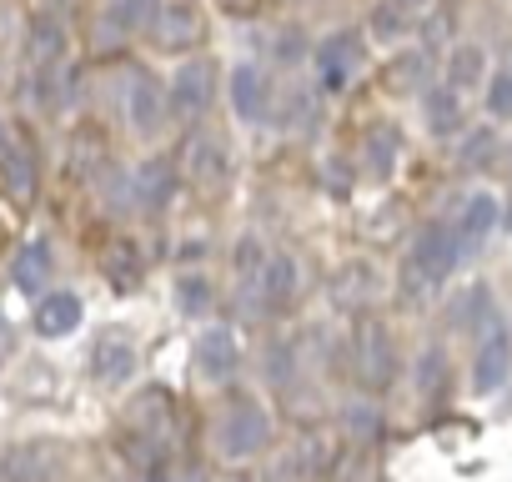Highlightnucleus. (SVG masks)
I'll return each instance as SVG.
<instances>
[{
    "mask_svg": "<svg viewBox=\"0 0 512 482\" xmlns=\"http://www.w3.org/2000/svg\"><path fill=\"white\" fill-rule=\"evenodd\" d=\"M412 382H417V397L422 402H442L447 387H452V362H447V347L442 342H427L412 362Z\"/></svg>",
    "mask_w": 512,
    "mask_h": 482,
    "instance_id": "31",
    "label": "nucleus"
},
{
    "mask_svg": "<svg viewBox=\"0 0 512 482\" xmlns=\"http://www.w3.org/2000/svg\"><path fill=\"white\" fill-rule=\"evenodd\" d=\"M322 86L312 81V86H287V91H277V101H272V121L282 126V131H312L317 121H322V96H317Z\"/></svg>",
    "mask_w": 512,
    "mask_h": 482,
    "instance_id": "28",
    "label": "nucleus"
},
{
    "mask_svg": "<svg viewBox=\"0 0 512 482\" xmlns=\"http://www.w3.org/2000/svg\"><path fill=\"white\" fill-rule=\"evenodd\" d=\"M71 161H66V171L76 176V181H96L116 156H111V146H106V136L96 131V126H81L76 136H71V151H66Z\"/></svg>",
    "mask_w": 512,
    "mask_h": 482,
    "instance_id": "30",
    "label": "nucleus"
},
{
    "mask_svg": "<svg viewBox=\"0 0 512 482\" xmlns=\"http://www.w3.org/2000/svg\"><path fill=\"white\" fill-rule=\"evenodd\" d=\"M497 156H502V141H497L492 126H477V131H462L457 136V166L462 171H492Z\"/></svg>",
    "mask_w": 512,
    "mask_h": 482,
    "instance_id": "37",
    "label": "nucleus"
},
{
    "mask_svg": "<svg viewBox=\"0 0 512 482\" xmlns=\"http://www.w3.org/2000/svg\"><path fill=\"white\" fill-rule=\"evenodd\" d=\"M497 226H502V206H497V196H492V191H472V196L462 201L457 221H452V231H457V241H462V257L477 252Z\"/></svg>",
    "mask_w": 512,
    "mask_h": 482,
    "instance_id": "24",
    "label": "nucleus"
},
{
    "mask_svg": "<svg viewBox=\"0 0 512 482\" xmlns=\"http://www.w3.org/2000/svg\"><path fill=\"white\" fill-rule=\"evenodd\" d=\"M262 377H267V387H272L277 397H282L287 387H297V382L307 377L302 342H297V337H287V332L267 337V347H262Z\"/></svg>",
    "mask_w": 512,
    "mask_h": 482,
    "instance_id": "26",
    "label": "nucleus"
},
{
    "mask_svg": "<svg viewBox=\"0 0 512 482\" xmlns=\"http://www.w3.org/2000/svg\"><path fill=\"white\" fill-rule=\"evenodd\" d=\"M211 307H216L211 282H206L201 272H181V277H176V312H181V317H191V322H206V317H211Z\"/></svg>",
    "mask_w": 512,
    "mask_h": 482,
    "instance_id": "38",
    "label": "nucleus"
},
{
    "mask_svg": "<svg viewBox=\"0 0 512 482\" xmlns=\"http://www.w3.org/2000/svg\"><path fill=\"white\" fill-rule=\"evenodd\" d=\"M146 36H151L161 51H171V56L191 51V46L201 41V0H156Z\"/></svg>",
    "mask_w": 512,
    "mask_h": 482,
    "instance_id": "13",
    "label": "nucleus"
},
{
    "mask_svg": "<svg viewBox=\"0 0 512 482\" xmlns=\"http://www.w3.org/2000/svg\"><path fill=\"white\" fill-rule=\"evenodd\" d=\"M312 71H317V86L322 91H347L362 71V31H332L327 41H317L312 51Z\"/></svg>",
    "mask_w": 512,
    "mask_h": 482,
    "instance_id": "8",
    "label": "nucleus"
},
{
    "mask_svg": "<svg viewBox=\"0 0 512 482\" xmlns=\"http://www.w3.org/2000/svg\"><path fill=\"white\" fill-rule=\"evenodd\" d=\"M101 277L116 292H136L146 282V252L136 247L131 236H111L106 247H101Z\"/></svg>",
    "mask_w": 512,
    "mask_h": 482,
    "instance_id": "27",
    "label": "nucleus"
},
{
    "mask_svg": "<svg viewBox=\"0 0 512 482\" xmlns=\"http://www.w3.org/2000/svg\"><path fill=\"white\" fill-rule=\"evenodd\" d=\"M151 6L156 0H101V11L91 16V41L101 56L121 51L126 41H136L151 26Z\"/></svg>",
    "mask_w": 512,
    "mask_h": 482,
    "instance_id": "7",
    "label": "nucleus"
},
{
    "mask_svg": "<svg viewBox=\"0 0 512 482\" xmlns=\"http://www.w3.org/2000/svg\"><path fill=\"white\" fill-rule=\"evenodd\" d=\"M497 166H502V171L512 176V141H502V156H497Z\"/></svg>",
    "mask_w": 512,
    "mask_h": 482,
    "instance_id": "45",
    "label": "nucleus"
},
{
    "mask_svg": "<svg viewBox=\"0 0 512 482\" xmlns=\"http://www.w3.org/2000/svg\"><path fill=\"white\" fill-rule=\"evenodd\" d=\"M221 11H231V16H251L256 6H262V0H216Z\"/></svg>",
    "mask_w": 512,
    "mask_h": 482,
    "instance_id": "44",
    "label": "nucleus"
},
{
    "mask_svg": "<svg viewBox=\"0 0 512 482\" xmlns=\"http://www.w3.org/2000/svg\"><path fill=\"white\" fill-rule=\"evenodd\" d=\"M51 272H56V257H51V247L36 236V241H26V247L11 257V282H16V292H41L46 282H51Z\"/></svg>",
    "mask_w": 512,
    "mask_h": 482,
    "instance_id": "33",
    "label": "nucleus"
},
{
    "mask_svg": "<svg viewBox=\"0 0 512 482\" xmlns=\"http://www.w3.org/2000/svg\"><path fill=\"white\" fill-rule=\"evenodd\" d=\"M191 362H196V372L206 382H231L241 372V337L226 322H206L191 337Z\"/></svg>",
    "mask_w": 512,
    "mask_h": 482,
    "instance_id": "14",
    "label": "nucleus"
},
{
    "mask_svg": "<svg viewBox=\"0 0 512 482\" xmlns=\"http://www.w3.org/2000/svg\"><path fill=\"white\" fill-rule=\"evenodd\" d=\"M452 322H457L462 332H477V337L492 332V327L502 322V317H497V302H492V287H482V282L467 287V292L452 302Z\"/></svg>",
    "mask_w": 512,
    "mask_h": 482,
    "instance_id": "35",
    "label": "nucleus"
},
{
    "mask_svg": "<svg viewBox=\"0 0 512 482\" xmlns=\"http://www.w3.org/2000/svg\"><path fill=\"white\" fill-rule=\"evenodd\" d=\"M422 86H427V51H402V56H392V66H387V91H397V96H422Z\"/></svg>",
    "mask_w": 512,
    "mask_h": 482,
    "instance_id": "39",
    "label": "nucleus"
},
{
    "mask_svg": "<svg viewBox=\"0 0 512 482\" xmlns=\"http://www.w3.org/2000/svg\"><path fill=\"white\" fill-rule=\"evenodd\" d=\"M357 161H362V176L367 181H392L397 176V161H402V131L397 121H372L357 141Z\"/></svg>",
    "mask_w": 512,
    "mask_h": 482,
    "instance_id": "18",
    "label": "nucleus"
},
{
    "mask_svg": "<svg viewBox=\"0 0 512 482\" xmlns=\"http://www.w3.org/2000/svg\"><path fill=\"white\" fill-rule=\"evenodd\" d=\"M272 41H277V46H272V56H277L282 66H292V61L312 56V41H307V31H302V26H282Z\"/></svg>",
    "mask_w": 512,
    "mask_h": 482,
    "instance_id": "41",
    "label": "nucleus"
},
{
    "mask_svg": "<svg viewBox=\"0 0 512 482\" xmlns=\"http://www.w3.org/2000/svg\"><path fill=\"white\" fill-rule=\"evenodd\" d=\"M231 111H236V121H246V126H267V116H272V101H277V86H272V76L256 66V61H241V66H231Z\"/></svg>",
    "mask_w": 512,
    "mask_h": 482,
    "instance_id": "16",
    "label": "nucleus"
},
{
    "mask_svg": "<svg viewBox=\"0 0 512 482\" xmlns=\"http://www.w3.org/2000/svg\"><path fill=\"white\" fill-rule=\"evenodd\" d=\"M327 292H332L337 312L362 317V312H372V307L382 302L387 282H382V267H377V262L352 257V262H342V267H337V277H332V287H327Z\"/></svg>",
    "mask_w": 512,
    "mask_h": 482,
    "instance_id": "10",
    "label": "nucleus"
},
{
    "mask_svg": "<svg viewBox=\"0 0 512 482\" xmlns=\"http://www.w3.org/2000/svg\"><path fill=\"white\" fill-rule=\"evenodd\" d=\"M317 176H322V186H327L332 196H352V181H357V166H352L347 156H327Z\"/></svg>",
    "mask_w": 512,
    "mask_h": 482,
    "instance_id": "42",
    "label": "nucleus"
},
{
    "mask_svg": "<svg viewBox=\"0 0 512 482\" xmlns=\"http://www.w3.org/2000/svg\"><path fill=\"white\" fill-rule=\"evenodd\" d=\"M347 362H352V377H357L367 392H387V387L397 382V372H402L397 337H392V327H387L377 312H362V317H352Z\"/></svg>",
    "mask_w": 512,
    "mask_h": 482,
    "instance_id": "3",
    "label": "nucleus"
},
{
    "mask_svg": "<svg viewBox=\"0 0 512 482\" xmlns=\"http://www.w3.org/2000/svg\"><path fill=\"white\" fill-rule=\"evenodd\" d=\"M81 317H86V307H81V297L76 292H51V297H41L36 302V317H31V327L41 332V337H71L76 327H81Z\"/></svg>",
    "mask_w": 512,
    "mask_h": 482,
    "instance_id": "29",
    "label": "nucleus"
},
{
    "mask_svg": "<svg viewBox=\"0 0 512 482\" xmlns=\"http://www.w3.org/2000/svg\"><path fill=\"white\" fill-rule=\"evenodd\" d=\"M61 61H66V21L51 16V11H36L26 21V66L46 71V66H61Z\"/></svg>",
    "mask_w": 512,
    "mask_h": 482,
    "instance_id": "25",
    "label": "nucleus"
},
{
    "mask_svg": "<svg viewBox=\"0 0 512 482\" xmlns=\"http://www.w3.org/2000/svg\"><path fill=\"white\" fill-rule=\"evenodd\" d=\"M176 166H181V181H191L206 196H221L236 181V161H231L226 141L211 136V131H191L186 146H181V156H176Z\"/></svg>",
    "mask_w": 512,
    "mask_h": 482,
    "instance_id": "4",
    "label": "nucleus"
},
{
    "mask_svg": "<svg viewBox=\"0 0 512 482\" xmlns=\"http://www.w3.org/2000/svg\"><path fill=\"white\" fill-rule=\"evenodd\" d=\"M337 422H342V432H347L352 447H372V442H382V432H387V417H382V407H377L372 397L342 402Z\"/></svg>",
    "mask_w": 512,
    "mask_h": 482,
    "instance_id": "32",
    "label": "nucleus"
},
{
    "mask_svg": "<svg viewBox=\"0 0 512 482\" xmlns=\"http://www.w3.org/2000/svg\"><path fill=\"white\" fill-rule=\"evenodd\" d=\"M447 31H452V16H447V11H437V16H422V21H417L422 51H427V56H437V51L447 46Z\"/></svg>",
    "mask_w": 512,
    "mask_h": 482,
    "instance_id": "43",
    "label": "nucleus"
},
{
    "mask_svg": "<svg viewBox=\"0 0 512 482\" xmlns=\"http://www.w3.org/2000/svg\"><path fill=\"white\" fill-rule=\"evenodd\" d=\"M462 262V241L452 231V221H427L417 236H412V247L402 257V272H397V292L402 297H427L437 292Z\"/></svg>",
    "mask_w": 512,
    "mask_h": 482,
    "instance_id": "1",
    "label": "nucleus"
},
{
    "mask_svg": "<svg viewBox=\"0 0 512 482\" xmlns=\"http://www.w3.org/2000/svg\"><path fill=\"white\" fill-rule=\"evenodd\" d=\"M502 226H507V231H512V206H507V211H502Z\"/></svg>",
    "mask_w": 512,
    "mask_h": 482,
    "instance_id": "46",
    "label": "nucleus"
},
{
    "mask_svg": "<svg viewBox=\"0 0 512 482\" xmlns=\"http://www.w3.org/2000/svg\"><path fill=\"white\" fill-rule=\"evenodd\" d=\"M66 472V452L51 437H31L0 452V477L6 482H61Z\"/></svg>",
    "mask_w": 512,
    "mask_h": 482,
    "instance_id": "11",
    "label": "nucleus"
},
{
    "mask_svg": "<svg viewBox=\"0 0 512 482\" xmlns=\"http://www.w3.org/2000/svg\"><path fill=\"white\" fill-rule=\"evenodd\" d=\"M417 11H407L402 0H377L372 6V16H367V31L377 36V41H407L412 31H417Z\"/></svg>",
    "mask_w": 512,
    "mask_h": 482,
    "instance_id": "36",
    "label": "nucleus"
},
{
    "mask_svg": "<svg viewBox=\"0 0 512 482\" xmlns=\"http://www.w3.org/2000/svg\"><path fill=\"white\" fill-rule=\"evenodd\" d=\"M332 467H337V447H332L327 437H312V432H307L302 442H292V447L267 467L262 482H327Z\"/></svg>",
    "mask_w": 512,
    "mask_h": 482,
    "instance_id": "12",
    "label": "nucleus"
},
{
    "mask_svg": "<svg viewBox=\"0 0 512 482\" xmlns=\"http://www.w3.org/2000/svg\"><path fill=\"white\" fill-rule=\"evenodd\" d=\"M302 292H307V272H302L297 252L272 247V252H267V272H262V302H267V317L292 312V307L302 302Z\"/></svg>",
    "mask_w": 512,
    "mask_h": 482,
    "instance_id": "17",
    "label": "nucleus"
},
{
    "mask_svg": "<svg viewBox=\"0 0 512 482\" xmlns=\"http://www.w3.org/2000/svg\"><path fill=\"white\" fill-rule=\"evenodd\" d=\"M487 51L477 46V41H462V46H452L447 51V71H442V81L447 86H457V91H472V86H487Z\"/></svg>",
    "mask_w": 512,
    "mask_h": 482,
    "instance_id": "34",
    "label": "nucleus"
},
{
    "mask_svg": "<svg viewBox=\"0 0 512 482\" xmlns=\"http://www.w3.org/2000/svg\"><path fill=\"white\" fill-rule=\"evenodd\" d=\"M126 121H131V131L141 141H151V136H161L171 126V96H166V86L151 71L131 76V86H126Z\"/></svg>",
    "mask_w": 512,
    "mask_h": 482,
    "instance_id": "15",
    "label": "nucleus"
},
{
    "mask_svg": "<svg viewBox=\"0 0 512 482\" xmlns=\"http://www.w3.org/2000/svg\"><path fill=\"white\" fill-rule=\"evenodd\" d=\"M126 432H141V437H156V442H166V447H181V442H176V437H181L176 402H171L161 387L141 392V397L131 402V412H126Z\"/></svg>",
    "mask_w": 512,
    "mask_h": 482,
    "instance_id": "21",
    "label": "nucleus"
},
{
    "mask_svg": "<svg viewBox=\"0 0 512 482\" xmlns=\"http://www.w3.org/2000/svg\"><path fill=\"white\" fill-rule=\"evenodd\" d=\"M211 447H216L226 462L262 457V452L272 447V412L256 402V397H246V392L226 397V407H221L216 422H211Z\"/></svg>",
    "mask_w": 512,
    "mask_h": 482,
    "instance_id": "2",
    "label": "nucleus"
},
{
    "mask_svg": "<svg viewBox=\"0 0 512 482\" xmlns=\"http://www.w3.org/2000/svg\"><path fill=\"white\" fill-rule=\"evenodd\" d=\"M507 377H512V332L497 322L492 332L477 337V352H472V392H497Z\"/></svg>",
    "mask_w": 512,
    "mask_h": 482,
    "instance_id": "20",
    "label": "nucleus"
},
{
    "mask_svg": "<svg viewBox=\"0 0 512 482\" xmlns=\"http://www.w3.org/2000/svg\"><path fill=\"white\" fill-rule=\"evenodd\" d=\"M136 367H141V352H136V342H131L126 332H101V337H96V347H91V377H96L101 387L131 382Z\"/></svg>",
    "mask_w": 512,
    "mask_h": 482,
    "instance_id": "22",
    "label": "nucleus"
},
{
    "mask_svg": "<svg viewBox=\"0 0 512 482\" xmlns=\"http://www.w3.org/2000/svg\"><path fill=\"white\" fill-rule=\"evenodd\" d=\"M181 191V166L176 156H146L136 171H131V211L141 216H161Z\"/></svg>",
    "mask_w": 512,
    "mask_h": 482,
    "instance_id": "9",
    "label": "nucleus"
},
{
    "mask_svg": "<svg viewBox=\"0 0 512 482\" xmlns=\"http://www.w3.org/2000/svg\"><path fill=\"white\" fill-rule=\"evenodd\" d=\"M0 186L16 206H31L36 191H41V166H36V151L31 141H6L0 146Z\"/></svg>",
    "mask_w": 512,
    "mask_h": 482,
    "instance_id": "23",
    "label": "nucleus"
},
{
    "mask_svg": "<svg viewBox=\"0 0 512 482\" xmlns=\"http://www.w3.org/2000/svg\"><path fill=\"white\" fill-rule=\"evenodd\" d=\"M417 101H422V126H427V136L457 141V136L467 131V106H462V91H457V86H447V81L422 86Z\"/></svg>",
    "mask_w": 512,
    "mask_h": 482,
    "instance_id": "19",
    "label": "nucleus"
},
{
    "mask_svg": "<svg viewBox=\"0 0 512 482\" xmlns=\"http://www.w3.org/2000/svg\"><path fill=\"white\" fill-rule=\"evenodd\" d=\"M216 61L206 56H186L176 66V76L166 81V96H171V121H201L216 101Z\"/></svg>",
    "mask_w": 512,
    "mask_h": 482,
    "instance_id": "5",
    "label": "nucleus"
},
{
    "mask_svg": "<svg viewBox=\"0 0 512 482\" xmlns=\"http://www.w3.org/2000/svg\"><path fill=\"white\" fill-rule=\"evenodd\" d=\"M267 241L241 236L236 252H231V302L241 307V317L267 322V302H262V272H267Z\"/></svg>",
    "mask_w": 512,
    "mask_h": 482,
    "instance_id": "6",
    "label": "nucleus"
},
{
    "mask_svg": "<svg viewBox=\"0 0 512 482\" xmlns=\"http://www.w3.org/2000/svg\"><path fill=\"white\" fill-rule=\"evenodd\" d=\"M487 111L497 121H512V66H502V71L487 76Z\"/></svg>",
    "mask_w": 512,
    "mask_h": 482,
    "instance_id": "40",
    "label": "nucleus"
}]
</instances>
